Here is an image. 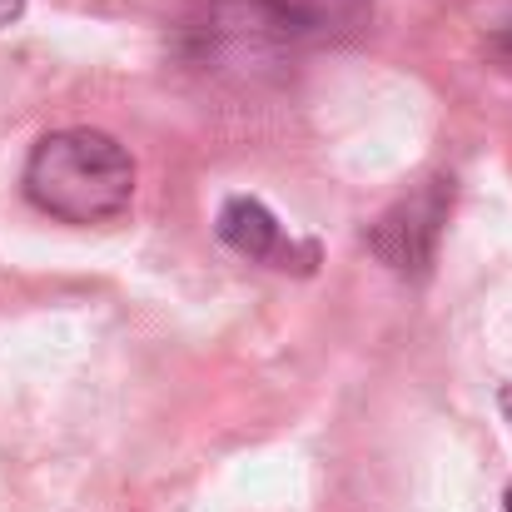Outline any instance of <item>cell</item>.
I'll return each instance as SVG.
<instances>
[{"label":"cell","mask_w":512,"mask_h":512,"mask_svg":"<svg viewBox=\"0 0 512 512\" xmlns=\"http://www.w3.org/2000/svg\"><path fill=\"white\" fill-rule=\"evenodd\" d=\"M20 189L60 224H110L135 199V160L105 130H50L35 140Z\"/></svg>","instance_id":"cell-1"},{"label":"cell","mask_w":512,"mask_h":512,"mask_svg":"<svg viewBox=\"0 0 512 512\" xmlns=\"http://www.w3.org/2000/svg\"><path fill=\"white\" fill-rule=\"evenodd\" d=\"M453 214V174H433L423 179L413 194H403L398 204H388L373 229H368V249L383 269H393L398 279H428L443 229Z\"/></svg>","instance_id":"cell-2"},{"label":"cell","mask_w":512,"mask_h":512,"mask_svg":"<svg viewBox=\"0 0 512 512\" xmlns=\"http://www.w3.org/2000/svg\"><path fill=\"white\" fill-rule=\"evenodd\" d=\"M214 234H219L239 259L264 264V269H299V274H309V269L319 264V249H314V244H299V239L274 219V209L259 204V199H249V194L224 199V209H219V219H214Z\"/></svg>","instance_id":"cell-3"},{"label":"cell","mask_w":512,"mask_h":512,"mask_svg":"<svg viewBox=\"0 0 512 512\" xmlns=\"http://www.w3.org/2000/svg\"><path fill=\"white\" fill-rule=\"evenodd\" d=\"M254 15L289 40H353L373 20V0H249Z\"/></svg>","instance_id":"cell-4"},{"label":"cell","mask_w":512,"mask_h":512,"mask_svg":"<svg viewBox=\"0 0 512 512\" xmlns=\"http://www.w3.org/2000/svg\"><path fill=\"white\" fill-rule=\"evenodd\" d=\"M488 50H493V60H503V65L512 70V10L503 15V20H498V25H493V35H488Z\"/></svg>","instance_id":"cell-5"},{"label":"cell","mask_w":512,"mask_h":512,"mask_svg":"<svg viewBox=\"0 0 512 512\" xmlns=\"http://www.w3.org/2000/svg\"><path fill=\"white\" fill-rule=\"evenodd\" d=\"M20 10H25V0H0V25H15Z\"/></svg>","instance_id":"cell-6"}]
</instances>
